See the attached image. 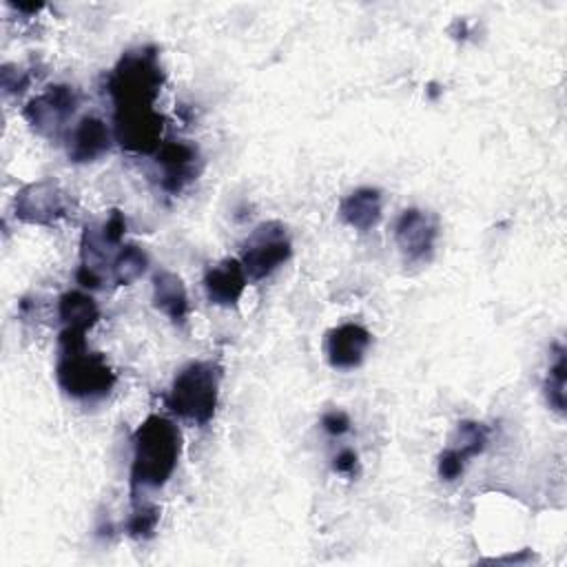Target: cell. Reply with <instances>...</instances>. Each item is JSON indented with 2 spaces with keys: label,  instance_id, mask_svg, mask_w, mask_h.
I'll return each instance as SVG.
<instances>
[{
  "label": "cell",
  "instance_id": "52a82bcc",
  "mask_svg": "<svg viewBox=\"0 0 567 567\" xmlns=\"http://www.w3.org/2000/svg\"><path fill=\"white\" fill-rule=\"evenodd\" d=\"M80 106V93L71 84H51L35 97H31L22 111L29 126L47 137L58 140L66 135V124Z\"/></svg>",
  "mask_w": 567,
  "mask_h": 567
},
{
  "label": "cell",
  "instance_id": "d6986e66",
  "mask_svg": "<svg viewBox=\"0 0 567 567\" xmlns=\"http://www.w3.org/2000/svg\"><path fill=\"white\" fill-rule=\"evenodd\" d=\"M133 512L126 520V534L135 540H146L155 534L157 523H159V507L155 503H140L137 498H133Z\"/></svg>",
  "mask_w": 567,
  "mask_h": 567
},
{
  "label": "cell",
  "instance_id": "ffe728a7",
  "mask_svg": "<svg viewBox=\"0 0 567 567\" xmlns=\"http://www.w3.org/2000/svg\"><path fill=\"white\" fill-rule=\"evenodd\" d=\"M100 233H102V239L113 248V246H120L122 239H124V233H126V217L122 210L113 208L109 213V217L104 219V224L100 226Z\"/></svg>",
  "mask_w": 567,
  "mask_h": 567
},
{
  "label": "cell",
  "instance_id": "e0dca14e",
  "mask_svg": "<svg viewBox=\"0 0 567 567\" xmlns=\"http://www.w3.org/2000/svg\"><path fill=\"white\" fill-rule=\"evenodd\" d=\"M487 441H489V430L483 425V423H476V421H461L456 425V434H454V441L452 445H447L458 458H463L465 463L472 458V456H478L485 447H487Z\"/></svg>",
  "mask_w": 567,
  "mask_h": 567
},
{
  "label": "cell",
  "instance_id": "9c48e42d",
  "mask_svg": "<svg viewBox=\"0 0 567 567\" xmlns=\"http://www.w3.org/2000/svg\"><path fill=\"white\" fill-rule=\"evenodd\" d=\"M155 166L159 168V188L168 195H179L202 171L199 151L195 144L177 140L162 142L155 153Z\"/></svg>",
  "mask_w": 567,
  "mask_h": 567
},
{
  "label": "cell",
  "instance_id": "277c9868",
  "mask_svg": "<svg viewBox=\"0 0 567 567\" xmlns=\"http://www.w3.org/2000/svg\"><path fill=\"white\" fill-rule=\"evenodd\" d=\"M219 383L221 368L215 361H190L175 374L166 394V408L177 419L204 427L215 419Z\"/></svg>",
  "mask_w": 567,
  "mask_h": 567
},
{
  "label": "cell",
  "instance_id": "8992f818",
  "mask_svg": "<svg viewBox=\"0 0 567 567\" xmlns=\"http://www.w3.org/2000/svg\"><path fill=\"white\" fill-rule=\"evenodd\" d=\"M71 195L53 177L31 182L13 197V215L31 226H55L71 215Z\"/></svg>",
  "mask_w": 567,
  "mask_h": 567
},
{
  "label": "cell",
  "instance_id": "cb8c5ba5",
  "mask_svg": "<svg viewBox=\"0 0 567 567\" xmlns=\"http://www.w3.org/2000/svg\"><path fill=\"white\" fill-rule=\"evenodd\" d=\"M332 470L337 472V474H343V476H357V472H359V456H357V452L354 450H350V447H346V450H341L334 458H332Z\"/></svg>",
  "mask_w": 567,
  "mask_h": 567
},
{
  "label": "cell",
  "instance_id": "603a6c76",
  "mask_svg": "<svg viewBox=\"0 0 567 567\" xmlns=\"http://www.w3.org/2000/svg\"><path fill=\"white\" fill-rule=\"evenodd\" d=\"M350 416L343 410H328L321 416V427L330 436H343L346 432H350Z\"/></svg>",
  "mask_w": 567,
  "mask_h": 567
},
{
  "label": "cell",
  "instance_id": "9a60e30c",
  "mask_svg": "<svg viewBox=\"0 0 567 567\" xmlns=\"http://www.w3.org/2000/svg\"><path fill=\"white\" fill-rule=\"evenodd\" d=\"M58 317L62 328L86 332L100 321V306L82 290H69L58 299Z\"/></svg>",
  "mask_w": 567,
  "mask_h": 567
},
{
  "label": "cell",
  "instance_id": "2e32d148",
  "mask_svg": "<svg viewBox=\"0 0 567 567\" xmlns=\"http://www.w3.org/2000/svg\"><path fill=\"white\" fill-rule=\"evenodd\" d=\"M148 268V255L137 244H124L111 259V279L117 286H131Z\"/></svg>",
  "mask_w": 567,
  "mask_h": 567
},
{
  "label": "cell",
  "instance_id": "5b68a950",
  "mask_svg": "<svg viewBox=\"0 0 567 567\" xmlns=\"http://www.w3.org/2000/svg\"><path fill=\"white\" fill-rule=\"evenodd\" d=\"M292 255V241L281 221H261L244 241L239 261L250 281H261L281 268Z\"/></svg>",
  "mask_w": 567,
  "mask_h": 567
},
{
  "label": "cell",
  "instance_id": "ba28073f",
  "mask_svg": "<svg viewBox=\"0 0 567 567\" xmlns=\"http://www.w3.org/2000/svg\"><path fill=\"white\" fill-rule=\"evenodd\" d=\"M439 239V221L421 208H405L394 221V241L405 261H427Z\"/></svg>",
  "mask_w": 567,
  "mask_h": 567
},
{
  "label": "cell",
  "instance_id": "4fadbf2b",
  "mask_svg": "<svg viewBox=\"0 0 567 567\" xmlns=\"http://www.w3.org/2000/svg\"><path fill=\"white\" fill-rule=\"evenodd\" d=\"M381 213H383L381 190L372 186L354 188L339 204L341 221L359 233L372 230L381 221Z\"/></svg>",
  "mask_w": 567,
  "mask_h": 567
},
{
  "label": "cell",
  "instance_id": "30bf717a",
  "mask_svg": "<svg viewBox=\"0 0 567 567\" xmlns=\"http://www.w3.org/2000/svg\"><path fill=\"white\" fill-rule=\"evenodd\" d=\"M370 346H372L370 330L354 321L339 323L326 334V357H328V363L337 370L359 368Z\"/></svg>",
  "mask_w": 567,
  "mask_h": 567
},
{
  "label": "cell",
  "instance_id": "5bb4252c",
  "mask_svg": "<svg viewBox=\"0 0 567 567\" xmlns=\"http://www.w3.org/2000/svg\"><path fill=\"white\" fill-rule=\"evenodd\" d=\"M153 306L164 312L173 323H184L188 317V292L179 275L159 268L153 275Z\"/></svg>",
  "mask_w": 567,
  "mask_h": 567
},
{
  "label": "cell",
  "instance_id": "3957f363",
  "mask_svg": "<svg viewBox=\"0 0 567 567\" xmlns=\"http://www.w3.org/2000/svg\"><path fill=\"white\" fill-rule=\"evenodd\" d=\"M166 82L155 47H137L126 51L106 78V89L115 113L151 111Z\"/></svg>",
  "mask_w": 567,
  "mask_h": 567
},
{
  "label": "cell",
  "instance_id": "44dd1931",
  "mask_svg": "<svg viewBox=\"0 0 567 567\" xmlns=\"http://www.w3.org/2000/svg\"><path fill=\"white\" fill-rule=\"evenodd\" d=\"M465 465H467V463H465L463 458H458L450 447H445V450L439 454L436 472H439V476H441L443 481L452 483V481H456V478H461V476H463Z\"/></svg>",
  "mask_w": 567,
  "mask_h": 567
},
{
  "label": "cell",
  "instance_id": "7402d4cb",
  "mask_svg": "<svg viewBox=\"0 0 567 567\" xmlns=\"http://www.w3.org/2000/svg\"><path fill=\"white\" fill-rule=\"evenodd\" d=\"M31 84V73L11 64L2 66V89L7 93H22Z\"/></svg>",
  "mask_w": 567,
  "mask_h": 567
},
{
  "label": "cell",
  "instance_id": "7c38bea8",
  "mask_svg": "<svg viewBox=\"0 0 567 567\" xmlns=\"http://www.w3.org/2000/svg\"><path fill=\"white\" fill-rule=\"evenodd\" d=\"M248 277L237 257H226L204 272V290L213 306L230 308L237 306L246 290Z\"/></svg>",
  "mask_w": 567,
  "mask_h": 567
},
{
  "label": "cell",
  "instance_id": "ac0fdd59",
  "mask_svg": "<svg viewBox=\"0 0 567 567\" xmlns=\"http://www.w3.org/2000/svg\"><path fill=\"white\" fill-rule=\"evenodd\" d=\"M565 379H567V361H565V350L558 346L556 359L549 365L547 379L543 385L547 405L558 414H565Z\"/></svg>",
  "mask_w": 567,
  "mask_h": 567
},
{
  "label": "cell",
  "instance_id": "7a4b0ae2",
  "mask_svg": "<svg viewBox=\"0 0 567 567\" xmlns=\"http://www.w3.org/2000/svg\"><path fill=\"white\" fill-rule=\"evenodd\" d=\"M55 379L64 394L80 401H95L109 396L117 377L106 357L86 348V332L62 328L58 337Z\"/></svg>",
  "mask_w": 567,
  "mask_h": 567
},
{
  "label": "cell",
  "instance_id": "8fae6325",
  "mask_svg": "<svg viewBox=\"0 0 567 567\" xmlns=\"http://www.w3.org/2000/svg\"><path fill=\"white\" fill-rule=\"evenodd\" d=\"M111 148V131L104 120L84 115L66 133V157L73 164H89L104 157Z\"/></svg>",
  "mask_w": 567,
  "mask_h": 567
},
{
  "label": "cell",
  "instance_id": "6da1fadb",
  "mask_svg": "<svg viewBox=\"0 0 567 567\" xmlns=\"http://www.w3.org/2000/svg\"><path fill=\"white\" fill-rule=\"evenodd\" d=\"M182 454L179 427L162 416L148 414L133 432V458H131V494L133 498L142 489L164 487L177 470Z\"/></svg>",
  "mask_w": 567,
  "mask_h": 567
}]
</instances>
